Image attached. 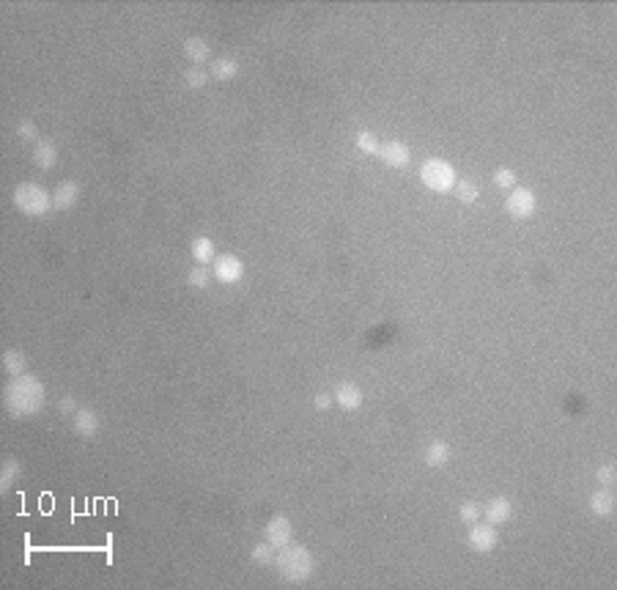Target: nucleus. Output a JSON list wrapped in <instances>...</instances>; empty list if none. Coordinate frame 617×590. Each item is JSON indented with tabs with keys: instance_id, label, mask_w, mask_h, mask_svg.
<instances>
[{
	"instance_id": "1",
	"label": "nucleus",
	"mask_w": 617,
	"mask_h": 590,
	"mask_svg": "<svg viewBox=\"0 0 617 590\" xmlns=\"http://www.w3.org/2000/svg\"><path fill=\"white\" fill-rule=\"evenodd\" d=\"M44 398H47L44 385L33 373L11 376V382L3 387V407L11 417H31V414L42 412Z\"/></svg>"
},
{
	"instance_id": "2",
	"label": "nucleus",
	"mask_w": 617,
	"mask_h": 590,
	"mask_svg": "<svg viewBox=\"0 0 617 590\" xmlns=\"http://www.w3.org/2000/svg\"><path fill=\"white\" fill-rule=\"evenodd\" d=\"M275 566H278L282 580H288V582H294V585H302V582H307V580L316 574V557H313V552H310L305 543H296V541H291V543H285V546L278 549Z\"/></svg>"
},
{
	"instance_id": "3",
	"label": "nucleus",
	"mask_w": 617,
	"mask_h": 590,
	"mask_svg": "<svg viewBox=\"0 0 617 590\" xmlns=\"http://www.w3.org/2000/svg\"><path fill=\"white\" fill-rule=\"evenodd\" d=\"M14 206L28 217H44L53 212V192H47L36 181H25L14 187Z\"/></svg>"
},
{
	"instance_id": "4",
	"label": "nucleus",
	"mask_w": 617,
	"mask_h": 590,
	"mask_svg": "<svg viewBox=\"0 0 617 590\" xmlns=\"http://www.w3.org/2000/svg\"><path fill=\"white\" fill-rule=\"evenodd\" d=\"M420 181H423L431 192H453L458 176H455V168L450 165L448 160L431 157V160H425V162L420 165Z\"/></svg>"
},
{
	"instance_id": "5",
	"label": "nucleus",
	"mask_w": 617,
	"mask_h": 590,
	"mask_svg": "<svg viewBox=\"0 0 617 590\" xmlns=\"http://www.w3.org/2000/svg\"><path fill=\"white\" fill-rule=\"evenodd\" d=\"M538 209V198L530 187H513L505 198V212L513 220H530Z\"/></svg>"
},
{
	"instance_id": "6",
	"label": "nucleus",
	"mask_w": 617,
	"mask_h": 590,
	"mask_svg": "<svg viewBox=\"0 0 617 590\" xmlns=\"http://www.w3.org/2000/svg\"><path fill=\"white\" fill-rule=\"evenodd\" d=\"M466 543H469L472 552H477V555H489V552L497 549V543H500V532H497L494 525H489V522H475V525H469Z\"/></svg>"
},
{
	"instance_id": "7",
	"label": "nucleus",
	"mask_w": 617,
	"mask_h": 590,
	"mask_svg": "<svg viewBox=\"0 0 617 590\" xmlns=\"http://www.w3.org/2000/svg\"><path fill=\"white\" fill-rule=\"evenodd\" d=\"M214 280H220L223 286H236L242 278H244V264L239 255L233 253H223L214 258Z\"/></svg>"
},
{
	"instance_id": "8",
	"label": "nucleus",
	"mask_w": 617,
	"mask_h": 590,
	"mask_svg": "<svg viewBox=\"0 0 617 590\" xmlns=\"http://www.w3.org/2000/svg\"><path fill=\"white\" fill-rule=\"evenodd\" d=\"M264 538L275 546V549H280L285 543H291L294 541V525H291V519L288 516H272L269 522H267V528H264Z\"/></svg>"
},
{
	"instance_id": "9",
	"label": "nucleus",
	"mask_w": 617,
	"mask_h": 590,
	"mask_svg": "<svg viewBox=\"0 0 617 590\" xmlns=\"http://www.w3.org/2000/svg\"><path fill=\"white\" fill-rule=\"evenodd\" d=\"M379 157L387 168H406L412 162V149L403 140H387V143H382Z\"/></svg>"
},
{
	"instance_id": "10",
	"label": "nucleus",
	"mask_w": 617,
	"mask_h": 590,
	"mask_svg": "<svg viewBox=\"0 0 617 590\" xmlns=\"http://www.w3.org/2000/svg\"><path fill=\"white\" fill-rule=\"evenodd\" d=\"M332 396H335V404L343 410V412H357V410L362 407V401H365L362 387L354 385V382H340Z\"/></svg>"
},
{
	"instance_id": "11",
	"label": "nucleus",
	"mask_w": 617,
	"mask_h": 590,
	"mask_svg": "<svg viewBox=\"0 0 617 590\" xmlns=\"http://www.w3.org/2000/svg\"><path fill=\"white\" fill-rule=\"evenodd\" d=\"M80 201V184L66 178L53 189V212H69Z\"/></svg>"
},
{
	"instance_id": "12",
	"label": "nucleus",
	"mask_w": 617,
	"mask_h": 590,
	"mask_svg": "<svg viewBox=\"0 0 617 590\" xmlns=\"http://www.w3.org/2000/svg\"><path fill=\"white\" fill-rule=\"evenodd\" d=\"M510 514H513V505H510V500L507 497H491L486 505H483V516H486V522L489 525H505L507 519H510Z\"/></svg>"
},
{
	"instance_id": "13",
	"label": "nucleus",
	"mask_w": 617,
	"mask_h": 590,
	"mask_svg": "<svg viewBox=\"0 0 617 590\" xmlns=\"http://www.w3.org/2000/svg\"><path fill=\"white\" fill-rule=\"evenodd\" d=\"M184 58L192 60V66H203L206 60L212 58V44L206 42V39H201V36H189V39H184Z\"/></svg>"
},
{
	"instance_id": "14",
	"label": "nucleus",
	"mask_w": 617,
	"mask_h": 590,
	"mask_svg": "<svg viewBox=\"0 0 617 590\" xmlns=\"http://www.w3.org/2000/svg\"><path fill=\"white\" fill-rule=\"evenodd\" d=\"M33 162H36V168H42V171H53L58 165V146L53 140H39L36 146H33Z\"/></svg>"
},
{
	"instance_id": "15",
	"label": "nucleus",
	"mask_w": 617,
	"mask_h": 590,
	"mask_svg": "<svg viewBox=\"0 0 617 590\" xmlns=\"http://www.w3.org/2000/svg\"><path fill=\"white\" fill-rule=\"evenodd\" d=\"M189 253H192L195 264H201V267L214 264V258H217V247H214V242H212L209 236H195V239H192Z\"/></svg>"
},
{
	"instance_id": "16",
	"label": "nucleus",
	"mask_w": 617,
	"mask_h": 590,
	"mask_svg": "<svg viewBox=\"0 0 617 590\" xmlns=\"http://www.w3.org/2000/svg\"><path fill=\"white\" fill-rule=\"evenodd\" d=\"M74 431H77L80 437H85V439L96 437V431H99V414L94 412V410H77V412H74Z\"/></svg>"
},
{
	"instance_id": "17",
	"label": "nucleus",
	"mask_w": 617,
	"mask_h": 590,
	"mask_svg": "<svg viewBox=\"0 0 617 590\" xmlns=\"http://www.w3.org/2000/svg\"><path fill=\"white\" fill-rule=\"evenodd\" d=\"M590 511H593L595 516H601V519L612 516V511H615V494H612V489H598V491L590 497Z\"/></svg>"
},
{
	"instance_id": "18",
	"label": "nucleus",
	"mask_w": 617,
	"mask_h": 590,
	"mask_svg": "<svg viewBox=\"0 0 617 590\" xmlns=\"http://www.w3.org/2000/svg\"><path fill=\"white\" fill-rule=\"evenodd\" d=\"M209 77H214V80H236V77H239V60L228 58V56L212 60V71H209Z\"/></svg>"
},
{
	"instance_id": "19",
	"label": "nucleus",
	"mask_w": 617,
	"mask_h": 590,
	"mask_svg": "<svg viewBox=\"0 0 617 590\" xmlns=\"http://www.w3.org/2000/svg\"><path fill=\"white\" fill-rule=\"evenodd\" d=\"M448 462H450V445H448V442H431V445L425 448V464H428V467L439 470V467H445Z\"/></svg>"
},
{
	"instance_id": "20",
	"label": "nucleus",
	"mask_w": 617,
	"mask_h": 590,
	"mask_svg": "<svg viewBox=\"0 0 617 590\" xmlns=\"http://www.w3.org/2000/svg\"><path fill=\"white\" fill-rule=\"evenodd\" d=\"M3 368L8 376H22V373H28V360L19 349H8V352H3Z\"/></svg>"
},
{
	"instance_id": "21",
	"label": "nucleus",
	"mask_w": 617,
	"mask_h": 590,
	"mask_svg": "<svg viewBox=\"0 0 617 590\" xmlns=\"http://www.w3.org/2000/svg\"><path fill=\"white\" fill-rule=\"evenodd\" d=\"M453 192H455V198H458L461 203H466V206L477 203V198H480V187H477L472 178H461V181H455Z\"/></svg>"
},
{
	"instance_id": "22",
	"label": "nucleus",
	"mask_w": 617,
	"mask_h": 590,
	"mask_svg": "<svg viewBox=\"0 0 617 590\" xmlns=\"http://www.w3.org/2000/svg\"><path fill=\"white\" fill-rule=\"evenodd\" d=\"M354 146H357L362 154H371V157H379V149H382L379 137H376L371 129H360V132L354 135Z\"/></svg>"
},
{
	"instance_id": "23",
	"label": "nucleus",
	"mask_w": 617,
	"mask_h": 590,
	"mask_svg": "<svg viewBox=\"0 0 617 590\" xmlns=\"http://www.w3.org/2000/svg\"><path fill=\"white\" fill-rule=\"evenodd\" d=\"M17 478H19V462H17V459H6L3 467H0V491H3V494L11 491V486L17 483Z\"/></svg>"
},
{
	"instance_id": "24",
	"label": "nucleus",
	"mask_w": 617,
	"mask_h": 590,
	"mask_svg": "<svg viewBox=\"0 0 617 590\" xmlns=\"http://www.w3.org/2000/svg\"><path fill=\"white\" fill-rule=\"evenodd\" d=\"M275 555H278V552H275V546H272L267 538L250 549V560L258 563V566H269V563H275Z\"/></svg>"
},
{
	"instance_id": "25",
	"label": "nucleus",
	"mask_w": 617,
	"mask_h": 590,
	"mask_svg": "<svg viewBox=\"0 0 617 590\" xmlns=\"http://www.w3.org/2000/svg\"><path fill=\"white\" fill-rule=\"evenodd\" d=\"M458 516H461L464 525H475V522L483 519V505H480V503H464V505L458 508Z\"/></svg>"
},
{
	"instance_id": "26",
	"label": "nucleus",
	"mask_w": 617,
	"mask_h": 590,
	"mask_svg": "<svg viewBox=\"0 0 617 590\" xmlns=\"http://www.w3.org/2000/svg\"><path fill=\"white\" fill-rule=\"evenodd\" d=\"M184 83L198 91V88H203V85L209 83V74L203 71V66H189V69L184 71Z\"/></svg>"
},
{
	"instance_id": "27",
	"label": "nucleus",
	"mask_w": 617,
	"mask_h": 590,
	"mask_svg": "<svg viewBox=\"0 0 617 590\" xmlns=\"http://www.w3.org/2000/svg\"><path fill=\"white\" fill-rule=\"evenodd\" d=\"M212 278H214V275H212L206 267H201V264H198V267H195V269L187 275V283H189L192 289H206V286L212 283Z\"/></svg>"
},
{
	"instance_id": "28",
	"label": "nucleus",
	"mask_w": 617,
	"mask_h": 590,
	"mask_svg": "<svg viewBox=\"0 0 617 590\" xmlns=\"http://www.w3.org/2000/svg\"><path fill=\"white\" fill-rule=\"evenodd\" d=\"M595 480H598L604 489H612V486H615V480H617L615 464H604V467H598V470H595Z\"/></svg>"
},
{
	"instance_id": "29",
	"label": "nucleus",
	"mask_w": 617,
	"mask_h": 590,
	"mask_svg": "<svg viewBox=\"0 0 617 590\" xmlns=\"http://www.w3.org/2000/svg\"><path fill=\"white\" fill-rule=\"evenodd\" d=\"M494 187H500V189H513L516 187V174L510 171V168H500V171H494Z\"/></svg>"
},
{
	"instance_id": "30",
	"label": "nucleus",
	"mask_w": 617,
	"mask_h": 590,
	"mask_svg": "<svg viewBox=\"0 0 617 590\" xmlns=\"http://www.w3.org/2000/svg\"><path fill=\"white\" fill-rule=\"evenodd\" d=\"M17 135H19L22 140H36V137H39V129H36V124H33V121H28V118H25V121H19V124H17Z\"/></svg>"
},
{
	"instance_id": "31",
	"label": "nucleus",
	"mask_w": 617,
	"mask_h": 590,
	"mask_svg": "<svg viewBox=\"0 0 617 590\" xmlns=\"http://www.w3.org/2000/svg\"><path fill=\"white\" fill-rule=\"evenodd\" d=\"M332 404H335V396H332V393H316V398H313V407H316L319 412H330Z\"/></svg>"
},
{
	"instance_id": "32",
	"label": "nucleus",
	"mask_w": 617,
	"mask_h": 590,
	"mask_svg": "<svg viewBox=\"0 0 617 590\" xmlns=\"http://www.w3.org/2000/svg\"><path fill=\"white\" fill-rule=\"evenodd\" d=\"M58 412H60V414H74V412H77V401H74L71 396H63V398L58 401Z\"/></svg>"
}]
</instances>
